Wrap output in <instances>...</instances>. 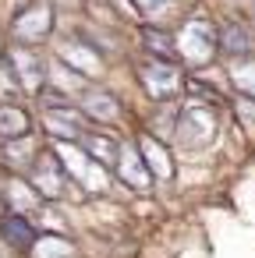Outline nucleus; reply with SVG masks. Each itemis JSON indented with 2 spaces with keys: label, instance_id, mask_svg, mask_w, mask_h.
Returning a JSON list of instances; mask_svg holds the SVG:
<instances>
[{
  "label": "nucleus",
  "instance_id": "7",
  "mask_svg": "<svg viewBox=\"0 0 255 258\" xmlns=\"http://www.w3.org/2000/svg\"><path fill=\"white\" fill-rule=\"evenodd\" d=\"M0 233H4L11 244H18V247H25V244H32V226L22 219V216H11V219H4V223H0Z\"/></svg>",
  "mask_w": 255,
  "mask_h": 258
},
{
  "label": "nucleus",
  "instance_id": "10",
  "mask_svg": "<svg viewBox=\"0 0 255 258\" xmlns=\"http://www.w3.org/2000/svg\"><path fill=\"white\" fill-rule=\"evenodd\" d=\"M46 8H36V15L32 18H22L18 22V36H29V39H36V36H43L46 32Z\"/></svg>",
  "mask_w": 255,
  "mask_h": 258
},
{
  "label": "nucleus",
  "instance_id": "15",
  "mask_svg": "<svg viewBox=\"0 0 255 258\" xmlns=\"http://www.w3.org/2000/svg\"><path fill=\"white\" fill-rule=\"evenodd\" d=\"M138 4H142V8H149V11H160V8H167V4H170V0H138Z\"/></svg>",
  "mask_w": 255,
  "mask_h": 258
},
{
  "label": "nucleus",
  "instance_id": "3",
  "mask_svg": "<svg viewBox=\"0 0 255 258\" xmlns=\"http://www.w3.org/2000/svg\"><path fill=\"white\" fill-rule=\"evenodd\" d=\"M149 163H145V156H138V149L135 145H124L121 149V177H124V184H131V187H149V170H145Z\"/></svg>",
  "mask_w": 255,
  "mask_h": 258
},
{
  "label": "nucleus",
  "instance_id": "5",
  "mask_svg": "<svg viewBox=\"0 0 255 258\" xmlns=\"http://www.w3.org/2000/svg\"><path fill=\"white\" fill-rule=\"evenodd\" d=\"M29 131V117L25 110H15V106H0V135L4 138H18Z\"/></svg>",
  "mask_w": 255,
  "mask_h": 258
},
{
  "label": "nucleus",
  "instance_id": "2",
  "mask_svg": "<svg viewBox=\"0 0 255 258\" xmlns=\"http://www.w3.org/2000/svg\"><path fill=\"white\" fill-rule=\"evenodd\" d=\"M209 135H213V117L202 106L184 110V117H181V142L184 145H202Z\"/></svg>",
  "mask_w": 255,
  "mask_h": 258
},
{
  "label": "nucleus",
  "instance_id": "9",
  "mask_svg": "<svg viewBox=\"0 0 255 258\" xmlns=\"http://www.w3.org/2000/svg\"><path fill=\"white\" fill-rule=\"evenodd\" d=\"M223 50L227 53H251V36L241 29V25H230L223 32Z\"/></svg>",
  "mask_w": 255,
  "mask_h": 258
},
{
  "label": "nucleus",
  "instance_id": "8",
  "mask_svg": "<svg viewBox=\"0 0 255 258\" xmlns=\"http://www.w3.org/2000/svg\"><path fill=\"white\" fill-rule=\"evenodd\" d=\"M36 258H75V247L61 237H43L36 244Z\"/></svg>",
  "mask_w": 255,
  "mask_h": 258
},
{
  "label": "nucleus",
  "instance_id": "14",
  "mask_svg": "<svg viewBox=\"0 0 255 258\" xmlns=\"http://www.w3.org/2000/svg\"><path fill=\"white\" fill-rule=\"evenodd\" d=\"M145 43H149V46H156V50H170V39H163V36H156V32H149V36H145Z\"/></svg>",
  "mask_w": 255,
  "mask_h": 258
},
{
  "label": "nucleus",
  "instance_id": "4",
  "mask_svg": "<svg viewBox=\"0 0 255 258\" xmlns=\"http://www.w3.org/2000/svg\"><path fill=\"white\" fill-rule=\"evenodd\" d=\"M142 75H145V89H149L156 99H163V96H170V92L177 89V71L167 68V64H149Z\"/></svg>",
  "mask_w": 255,
  "mask_h": 258
},
{
  "label": "nucleus",
  "instance_id": "1",
  "mask_svg": "<svg viewBox=\"0 0 255 258\" xmlns=\"http://www.w3.org/2000/svg\"><path fill=\"white\" fill-rule=\"evenodd\" d=\"M213 46H216V39H213V32H209L206 22H191V25L181 32V53H184L191 64H206V60L213 57Z\"/></svg>",
  "mask_w": 255,
  "mask_h": 258
},
{
  "label": "nucleus",
  "instance_id": "6",
  "mask_svg": "<svg viewBox=\"0 0 255 258\" xmlns=\"http://www.w3.org/2000/svg\"><path fill=\"white\" fill-rule=\"evenodd\" d=\"M138 145H142V156H145V163H149V166H152L160 177H170V173H174V166H170V156H167V152H163V149H160L152 138H142Z\"/></svg>",
  "mask_w": 255,
  "mask_h": 258
},
{
  "label": "nucleus",
  "instance_id": "11",
  "mask_svg": "<svg viewBox=\"0 0 255 258\" xmlns=\"http://www.w3.org/2000/svg\"><path fill=\"white\" fill-rule=\"evenodd\" d=\"M18 71H22V78H25V85H29V89H36V85H39V71H36L32 57L18 53Z\"/></svg>",
  "mask_w": 255,
  "mask_h": 258
},
{
  "label": "nucleus",
  "instance_id": "13",
  "mask_svg": "<svg viewBox=\"0 0 255 258\" xmlns=\"http://www.w3.org/2000/svg\"><path fill=\"white\" fill-rule=\"evenodd\" d=\"M234 78H237V85H241L244 92H251V78H255V71H234Z\"/></svg>",
  "mask_w": 255,
  "mask_h": 258
},
{
  "label": "nucleus",
  "instance_id": "12",
  "mask_svg": "<svg viewBox=\"0 0 255 258\" xmlns=\"http://www.w3.org/2000/svg\"><path fill=\"white\" fill-rule=\"evenodd\" d=\"M85 106H92V113H96V117H114V110H117V103H114V99H107V96H89V99H85Z\"/></svg>",
  "mask_w": 255,
  "mask_h": 258
}]
</instances>
